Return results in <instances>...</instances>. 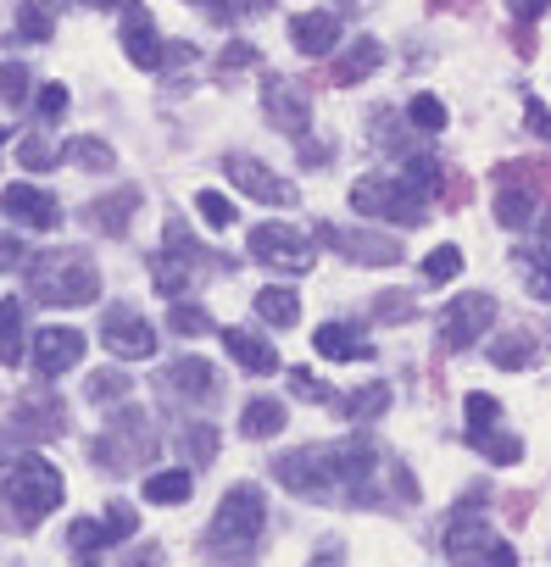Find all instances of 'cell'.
<instances>
[{"mask_svg": "<svg viewBox=\"0 0 551 567\" xmlns=\"http://www.w3.org/2000/svg\"><path fill=\"white\" fill-rule=\"evenodd\" d=\"M385 473H390V462L368 434L273 456V478L290 495L324 501V506H385Z\"/></svg>", "mask_w": 551, "mask_h": 567, "instance_id": "obj_1", "label": "cell"}, {"mask_svg": "<svg viewBox=\"0 0 551 567\" xmlns=\"http://www.w3.org/2000/svg\"><path fill=\"white\" fill-rule=\"evenodd\" d=\"M195 212H201L206 228H228V223H234V206H228V195H217V189H201V195H195Z\"/></svg>", "mask_w": 551, "mask_h": 567, "instance_id": "obj_41", "label": "cell"}, {"mask_svg": "<svg viewBox=\"0 0 551 567\" xmlns=\"http://www.w3.org/2000/svg\"><path fill=\"white\" fill-rule=\"evenodd\" d=\"M106 545H112V534H106V523H95V517H79V523L68 528V550L79 556V567H95Z\"/></svg>", "mask_w": 551, "mask_h": 567, "instance_id": "obj_30", "label": "cell"}, {"mask_svg": "<svg viewBox=\"0 0 551 567\" xmlns=\"http://www.w3.org/2000/svg\"><path fill=\"white\" fill-rule=\"evenodd\" d=\"M490 323H496V301H490V296H457V301H446V312L435 318L446 351L479 346V334H490Z\"/></svg>", "mask_w": 551, "mask_h": 567, "instance_id": "obj_10", "label": "cell"}, {"mask_svg": "<svg viewBox=\"0 0 551 567\" xmlns=\"http://www.w3.org/2000/svg\"><path fill=\"white\" fill-rule=\"evenodd\" d=\"M29 296L40 307H90L101 301V267L84 250H45L29 261Z\"/></svg>", "mask_w": 551, "mask_h": 567, "instance_id": "obj_4", "label": "cell"}, {"mask_svg": "<svg viewBox=\"0 0 551 567\" xmlns=\"http://www.w3.org/2000/svg\"><path fill=\"white\" fill-rule=\"evenodd\" d=\"M23 351H29V312H23V301L12 296V301H0V362L18 368Z\"/></svg>", "mask_w": 551, "mask_h": 567, "instance_id": "obj_23", "label": "cell"}, {"mask_svg": "<svg viewBox=\"0 0 551 567\" xmlns=\"http://www.w3.org/2000/svg\"><path fill=\"white\" fill-rule=\"evenodd\" d=\"M484 357H490L501 373H523V368H534V362H540V346H534V334H523V329H518V334H501Z\"/></svg>", "mask_w": 551, "mask_h": 567, "instance_id": "obj_26", "label": "cell"}, {"mask_svg": "<svg viewBox=\"0 0 551 567\" xmlns=\"http://www.w3.org/2000/svg\"><path fill=\"white\" fill-rule=\"evenodd\" d=\"M313 234H302L296 223H256L251 228V256L279 267V272H307L313 267Z\"/></svg>", "mask_w": 551, "mask_h": 567, "instance_id": "obj_8", "label": "cell"}, {"mask_svg": "<svg viewBox=\"0 0 551 567\" xmlns=\"http://www.w3.org/2000/svg\"><path fill=\"white\" fill-rule=\"evenodd\" d=\"M518 272H523V290H529L534 301H551V245L518 256Z\"/></svg>", "mask_w": 551, "mask_h": 567, "instance_id": "obj_34", "label": "cell"}, {"mask_svg": "<svg viewBox=\"0 0 551 567\" xmlns=\"http://www.w3.org/2000/svg\"><path fill=\"white\" fill-rule=\"evenodd\" d=\"M62 162H73V167H84V173H112V167H118L112 145H106V140H95V134L68 140V145H62Z\"/></svg>", "mask_w": 551, "mask_h": 567, "instance_id": "obj_29", "label": "cell"}, {"mask_svg": "<svg viewBox=\"0 0 551 567\" xmlns=\"http://www.w3.org/2000/svg\"><path fill=\"white\" fill-rule=\"evenodd\" d=\"M290 45H296L302 56H329V51L340 45V18H335V12H302V18L290 23Z\"/></svg>", "mask_w": 551, "mask_h": 567, "instance_id": "obj_19", "label": "cell"}, {"mask_svg": "<svg viewBox=\"0 0 551 567\" xmlns=\"http://www.w3.org/2000/svg\"><path fill=\"white\" fill-rule=\"evenodd\" d=\"M190 7H206L212 18H234V7H228V0H190Z\"/></svg>", "mask_w": 551, "mask_h": 567, "instance_id": "obj_53", "label": "cell"}, {"mask_svg": "<svg viewBox=\"0 0 551 567\" xmlns=\"http://www.w3.org/2000/svg\"><path fill=\"white\" fill-rule=\"evenodd\" d=\"M34 95V79H29V68H18V62H7L0 68V101L7 106H23Z\"/></svg>", "mask_w": 551, "mask_h": 567, "instance_id": "obj_39", "label": "cell"}, {"mask_svg": "<svg viewBox=\"0 0 551 567\" xmlns=\"http://www.w3.org/2000/svg\"><path fill=\"white\" fill-rule=\"evenodd\" d=\"M173 440H178V451H184L190 467H206V462L217 456V429H212V423H184Z\"/></svg>", "mask_w": 551, "mask_h": 567, "instance_id": "obj_33", "label": "cell"}, {"mask_svg": "<svg viewBox=\"0 0 551 567\" xmlns=\"http://www.w3.org/2000/svg\"><path fill=\"white\" fill-rule=\"evenodd\" d=\"M123 56H129L134 68H145V73H156V68L167 62V45H162L156 23H151L140 7H129V12H123Z\"/></svg>", "mask_w": 551, "mask_h": 567, "instance_id": "obj_17", "label": "cell"}, {"mask_svg": "<svg viewBox=\"0 0 551 567\" xmlns=\"http://www.w3.org/2000/svg\"><path fill=\"white\" fill-rule=\"evenodd\" d=\"M129 390H134V384H129L118 368H101V373H90V390H84V395H90L95 406H112V401H129Z\"/></svg>", "mask_w": 551, "mask_h": 567, "instance_id": "obj_36", "label": "cell"}, {"mask_svg": "<svg viewBox=\"0 0 551 567\" xmlns=\"http://www.w3.org/2000/svg\"><path fill=\"white\" fill-rule=\"evenodd\" d=\"M262 523H267V501L256 484H234L217 512H212V528H206V550L223 561V567H245L256 556V539H262Z\"/></svg>", "mask_w": 551, "mask_h": 567, "instance_id": "obj_3", "label": "cell"}, {"mask_svg": "<svg viewBox=\"0 0 551 567\" xmlns=\"http://www.w3.org/2000/svg\"><path fill=\"white\" fill-rule=\"evenodd\" d=\"M167 329H173V334H212V312H201V307H190V301H173Z\"/></svg>", "mask_w": 551, "mask_h": 567, "instance_id": "obj_40", "label": "cell"}, {"mask_svg": "<svg viewBox=\"0 0 551 567\" xmlns=\"http://www.w3.org/2000/svg\"><path fill=\"white\" fill-rule=\"evenodd\" d=\"M84 346L90 340L79 329H40L34 346H29V362H34L40 379H62V373H73L84 362Z\"/></svg>", "mask_w": 551, "mask_h": 567, "instance_id": "obj_15", "label": "cell"}, {"mask_svg": "<svg viewBox=\"0 0 551 567\" xmlns=\"http://www.w3.org/2000/svg\"><path fill=\"white\" fill-rule=\"evenodd\" d=\"M545 7H551V0H512V12H518V18H540Z\"/></svg>", "mask_w": 551, "mask_h": 567, "instance_id": "obj_52", "label": "cell"}, {"mask_svg": "<svg viewBox=\"0 0 551 567\" xmlns=\"http://www.w3.org/2000/svg\"><path fill=\"white\" fill-rule=\"evenodd\" d=\"M379 318H385V323H407V318H412L407 296H379Z\"/></svg>", "mask_w": 551, "mask_h": 567, "instance_id": "obj_51", "label": "cell"}, {"mask_svg": "<svg viewBox=\"0 0 551 567\" xmlns=\"http://www.w3.org/2000/svg\"><path fill=\"white\" fill-rule=\"evenodd\" d=\"M18 34L23 40H51V12L45 7H23L18 12Z\"/></svg>", "mask_w": 551, "mask_h": 567, "instance_id": "obj_46", "label": "cell"}, {"mask_svg": "<svg viewBox=\"0 0 551 567\" xmlns=\"http://www.w3.org/2000/svg\"><path fill=\"white\" fill-rule=\"evenodd\" d=\"M167 561V550L156 545V539H145V545H134L129 556H123V567H162Z\"/></svg>", "mask_w": 551, "mask_h": 567, "instance_id": "obj_49", "label": "cell"}, {"mask_svg": "<svg viewBox=\"0 0 551 567\" xmlns=\"http://www.w3.org/2000/svg\"><path fill=\"white\" fill-rule=\"evenodd\" d=\"M190 278H195V261H184V256H151V284L167 296V301H184V290H190Z\"/></svg>", "mask_w": 551, "mask_h": 567, "instance_id": "obj_28", "label": "cell"}, {"mask_svg": "<svg viewBox=\"0 0 551 567\" xmlns=\"http://www.w3.org/2000/svg\"><path fill=\"white\" fill-rule=\"evenodd\" d=\"M18 162H23V167H34V173H45L51 162H62V151H57L51 140H40V134H29V140L18 145Z\"/></svg>", "mask_w": 551, "mask_h": 567, "instance_id": "obj_42", "label": "cell"}, {"mask_svg": "<svg viewBox=\"0 0 551 567\" xmlns=\"http://www.w3.org/2000/svg\"><path fill=\"white\" fill-rule=\"evenodd\" d=\"M318 245H329L335 256H351L363 267H385V261H401V245L390 234H368V228H346V223H318L313 228Z\"/></svg>", "mask_w": 551, "mask_h": 567, "instance_id": "obj_11", "label": "cell"}, {"mask_svg": "<svg viewBox=\"0 0 551 567\" xmlns=\"http://www.w3.org/2000/svg\"><path fill=\"white\" fill-rule=\"evenodd\" d=\"M446 561L451 567H518V550L479 517H451L446 528Z\"/></svg>", "mask_w": 551, "mask_h": 567, "instance_id": "obj_7", "label": "cell"}, {"mask_svg": "<svg viewBox=\"0 0 551 567\" xmlns=\"http://www.w3.org/2000/svg\"><path fill=\"white\" fill-rule=\"evenodd\" d=\"M256 318L267 329H296L302 323V296L285 290V284H267V290H256Z\"/></svg>", "mask_w": 551, "mask_h": 567, "instance_id": "obj_22", "label": "cell"}, {"mask_svg": "<svg viewBox=\"0 0 551 567\" xmlns=\"http://www.w3.org/2000/svg\"><path fill=\"white\" fill-rule=\"evenodd\" d=\"M134 206H140V189H134V184L118 189V195H101V200H90V228H101V234H129Z\"/></svg>", "mask_w": 551, "mask_h": 567, "instance_id": "obj_21", "label": "cell"}, {"mask_svg": "<svg viewBox=\"0 0 551 567\" xmlns=\"http://www.w3.org/2000/svg\"><path fill=\"white\" fill-rule=\"evenodd\" d=\"M156 451H162V434H156L151 412H140V406H129V401H123V412L95 434V462H101L106 473H140V467L156 462Z\"/></svg>", "mask_w": 551, "mask_h": 567, "instance_id": "obj_5", "label": "cell"}, {"mask_svg": "<svg viewBox=\"0 0 551 567\" xmlns=\"http://www.w3.org/2000/svg\"><path fill=\"white\" fill-rule=\"evenodd\" d=\"M496 223L501 228H529L534 223V195L529 189H501L496 195Z\"/></svg>", "mask_w": 551, "mask_h": 567, "instance_id": "obj_35", "label": "cell"}, {"mask_svg": "<svg viewBox=\"0 0 551 567\" xmlns=\"http://www.w3.org/2000/svg\"><path fill=\"white\" fill-rule=\"evenodd\" d=\"M329 406L340 417H351V423H374L379 412H390V384H363V390H351V395H340Z\"/></svg>", "mask_w": 551, "mask_h": 567, "instance_id": "obj_27", "label": "cell"}, {"mask_svg": "<svg viewBox=\"0 0 551 567\" xmlns=\"http://www.w3.org/2000/svg\"><path fill=\"white\" fill-rule=\"evenodd\" d=\"M457 272H462V250H457V245H435V250L424 256V278H429V284H451Z\"/></svg>", "mask_w": 551, "mask_h": 567, "instance_id": "obj_37", "label": "cell"}, {"mask_svg": "<svg viewBox=\"0 0 551 567\" xmlns=\"http://www.w3.org/2000/svg\"><path fill=\"white\" fill-rule=\"evenodd\" d=\"M34 112H40L45 123H57V117L68 112V90H62V84H45V90L34 95Z\"/></svg>", "mask_w": 551, "mask_h": 567, "instance_id": "obj_47", "label": "cell"}, {"mask_svg": "<svg viewBox=\"0 0 551 567\" xmlns=\"http://www.w3.org/2000/svg\"><path fill=\"white\" fill-rule=\"evenodd\" d=\"M90 7H101V12H106V7H123V0H90Z\"/></svg>", "mask_w": 551, "mask_h": 567, "instance_id": "obj_54", "label": "cell"}, {"mask_svg": "<svg viewBox=\"0 0 551 567\" xmlns=\"http://www.w3.org/2000/svg\"><path fill=\"white\" fill-rule=\"evenodd\" d=\"M545 245H551V217H545Z\"/></svg>", "mask_w": 551, "mask_h": 567, "instance_id": "obj_55", "label": "cell"}, {"mask_svg": "<svg viewBox=\"0 0 551 567\" xmlns=\"http://www.w3.org/2000/svg\"><path fill=\"white\" fill-rule=\"evenodd\" d=\"M262 106H267V123L285 128V134H307V117H313V101L302 84L290 79H267L262 84Z\"/></svg>", "mask_w": 551, "mask_h": 567, "instance_id": "obj_16", "label": "cell"}, {"mask_svg": "<svg viewBox=\"0 0 551 567\" xmlns=\"http://www.w3.org/2000/svg\"><path fill=\"white\" fill-rule=\"evenodd\" d=\"M351 206L379 217V223H401V228H418L429 217V200L401 178V173H368L351 184Z\"/></svg>", "mask_w": 551, "mask_h": 567, "instance_id": "obj_6", "label": "cell"}, {"mask_svg": "<svg viewBox=\"0 0 551 567\" xmlns=\"http://www.w3.org/2000/svg\"><path fill=\"white\" fill-rule=\"evenodd\" d=\"M217 340L228 346V357H234L245 373H256V379L279 373V351H273V346H267L256 329H239V323H234V329H217Z\"/></svg>", "mask_w": 551, "mask_h": 567, "instance_id": "obj_18", "label": "cell"}, {"mask_svg": "<svg viewBox=\"0 0 551 567\" xmlns=\"http://www.w3.org/2000/svg\"><path fill=\"white\" fill-rule=\"evenodd\" d=\"M134 528H140L134 506H129V501H112V506H106V534H112V545H118V539H134Z\"/></svg>", "mask_w": 551, "mask_h": 567, "instance_id": "obj_45", "label": "cell"}, {"mask_svg": "<svg viewBox=\"0 0 551 567\" xmlns=\"http://www.w3.org/2000/svg\"><path fill=\"white\" fill-rule=\"evenodd\" d=\"M18 417H23V423H34V434H57V429H62V406H57V401H40V406H34V401H23V406H18Z\"/></svg>", "mask_w": 551, "mask_h": 567, "instance_id": "obj_43", "label": "cell"}, {"mask_svg": "<svg viewBox=\"0 0 551 567\" xmlns=\"http://www.w3.org/2000/svg\"><path fill=\"white\" fill-rule=\"evenodd\" d=\"M0 212H7L18 228H34V234H51L62 223L57 195L40 189V184H7V189H0Z\"/></svg>", "mask_w": 551, "mask_h": 567, "instance_id": "obj_14", "label": "cell"}, {"mask_svg": "<svg viewBox=\"0 0 551 567\" xmlns=\"http://www.w3.org/2000/svg\"><path fill=\"white\" fill-rule=\"evenodd\" d=\"M468 445H473L484 462H496V467H512V462H523V440H518V434H501V429L468 434Z\"/></svg>", "mask_w": 551, "mask_h": 567, "instance_id": "obj_32", "label": "cell"}, {"mask_svg": "<svg viewBox=\"0 0 551 567\" xmlns=\"http://www.w3.org/2000/svg\"><path fill=\"white\" fill-rule=\"evenodd\" d=\"M101 346H106L118 362H145V357H156V329H151L134 307H106V318H101Z\"/></svg>", "mask_w": 551, "mask_h": 567, "instance_id": "obj_12", "label": "cell"}, {"mask_svg": "<svg viewBox=\"0 0 551 567\" xmlns=\"http://www.w3.org/2000/svg\"><path fill=\"white\" fill-rule=\"evenodd\" d=\"M379 62H385V45L363 34V40H351V51L335 62V84H340V90H346V84H363V79H368Z\"/></svg>", "mask_w": 551, "mask_h": 567, "instance_id": "obj_25", "label": "cell"}, {"mask_svg": "<svg viewBox=\"0 0 551 567\" xmlns=\"http://www.w3.org/2000/svg\"><path fill=\"white\" fill-rule=\"evenodd\" d=\"M239 429H245L251 440L279 434V429H285V406H279V401H267V395H256V401H245V412H239Z\"/></svg>", "mask_w": 551, "mask_h": 567, "instance_id": "obj_31", "label": "cell"}, {"mask_svg": "<svg viewBox=\"0 0 551 567\" xmlns=\"http://www.w3.org/2000/svg\"><path fill=\"white\" fill-rule=\"evenodd\" d=\"M223 173H228L234 189H245V195L262 200V206H290V200H296V189H290L279 173H273L267 162H256V156H245V151L223 156Z\"/></svg>", "mask_w": 551, "mask_h": 567, "instance_id": "obj_13", "label": "cell"}, {"mask_svg": "<svg viewBox=\"0 0 551 567\" xmlns=\"http://www.w3.org/2000/svg\"><path fill=\"white\" fill-rule=\"evenodd\" d=\"M190 495H195L190 467H151V473H145V501H151V506H184Z\"/></svg>", "mask_w": 551, "mask_h": 567, "instance_id": "obj_24", "label": "cell"}, {"mask_svg": "<svg viewBox=\"0 0 551 567\" xmlns=\"http://www.w3.org/2000/svg\"><path fill=\"white\" fill-rule=\"evenodd\" d=\"M0 145H7V128H0Z\"/></svg>", "mask_w": 551, "mask_h": 567, "instance_id": "obj_56", "label": "cell"}, {"mask_svg": "<svg viewBox=\"0 0 551 567\" xmlns=\"http://www.w3.org/2000/svg\"><path fill=\"white\" fill-rule=\"evenodd\" d=\"M156 390H162L167 401H178V406H217L223 379H217V368H212V362H201V357H178V362H167V368H162Z\"/></svg>", "mask_w": 551, "mask_h": 567, "instance_id": "obj_9", "label": "cell"}, {"mask_svg": "<svg viewBox=\"0 0 551 567\" xmlns=\"http://www.w3.org/2000/svg\"><path fill=\"white\" fill-rule=\"evenodd\" d=\"M462 412H468V429H473V434H484V429H496V417H501V406H496V395H479V390H473V395L462 401Z\"/></svg>", "mask_w": 551, "mask_h": 567, "instance_id": "obj_44", "label": "cell"}, {"mask_svg": "<svg viewBox=\"0 0 551 567\" xmlns=\"http://www.w3.org/2000/svg\"><path fill=\"white\" fill-rule=\"evenodd\" d=\"M62 506V473L45 456H12V467L0 473V528L29 534L40 517Z\"/></svg>", "mask_w": 551, "mask_h": 567, "instance_id": "obj_2", "label": "cell"}, {"mask_svg": "<svg viewBox=\"0 0 551 567\" xmlns=\"http://www.w3.org/2000/svg\"><path fill=\"white\" fill-rule=\"evenodd\" d=\"M290 390H296L302 401H318V406H329V390H324V384H318L313 373H302V368L290 373Z\"/></svg>", "mask_w": 551, "mask_h": 567, "instance_id": "obj_48", "label": "cell"}, {"mask_svg": "<svg viewBox=\"0 0 551 567\" xmlns=\"http://www.w3.org/2000/svg\"><path fill=\"white\" fill-rule=\"evenodd\" d=\"M307 567H346V545H340V539H324V545L313 550Z\"/></svg>", "mask_w": 551, "mask_h": 567, "instance_id": "obj_50", "label": "cell"}, {"mask_svg": "<svg viewBox=\"0 0 551 567\" xmlns=\"http://www.w3.org/2000/svg\"><path fill=\"white\" fill-rule=\"evenodd\" d=\"M407 117H412L418 134H440V128H446V101H435V95H412Z\"/></svg>", "mask_w": 551, "mask_h": 567, "instance_id": "obj_38", "label": "cell"}, {"mask_svg": "<svg viewBox=\"0 0 551 567\" xmlns=\"http://www.w3.org/2000/svg\"><path fill=\"white\" fill-rule=\"evenodd\" d=\"M313 346H318L324 362H368V357H374V346L363 340L357 323H324V329L313 334Z\"/></svg>", "mask_w": 551, "mask_h": 567, "instance_id": "obj_20", "label": "cell"}]
</instances>
